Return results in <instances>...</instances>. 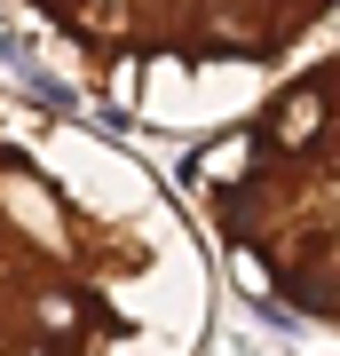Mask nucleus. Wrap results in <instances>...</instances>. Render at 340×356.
Listing matches in <instances>:
<instances>
[{
	"label": "nucleus",
	"mask_w": 340,
	"mask_h": 356,
	"mask_svg": "<svg viewBox=\"0 0 340 356\" xmlns=\"http://www.w3.org/2000/svg\"><path fill=\"white\" fill-rule=\"evenodd\" d=\"M182 182V214L253 301L340 332V40L222 119Z\"/></svg>",
	"instance_id": "2"
},
{
	"label": "nucleus",
	"mask_w": 340,
	"mask_h": 356,
	"mask_svg": "<svg viewBox=\"0 0 340 356\" xmlns=\"http://www.w3.org/2000/svg\"><path fill=\"white\" fill-rule=\"evenodd\" d=\"M16 16L111 111L214 135L332 32L340 0H16Z\"/></svg>",
	"instance_id": "3"
},
{
	"label": "nucleus",
	"mask_w": 340,
	"mask_h": 356,
	"mask_svg": "<svg viewBox=\"0 0 340 356\" xmlns=\"http://www.w3.org/2000/svg\"><path fill=\"white\" fill-rule=\"evenodd\" d=\"M214 254L88 119L0 88V356H198Z\"/></svg>",
	"instance_id": "1"
}]
</instances>
